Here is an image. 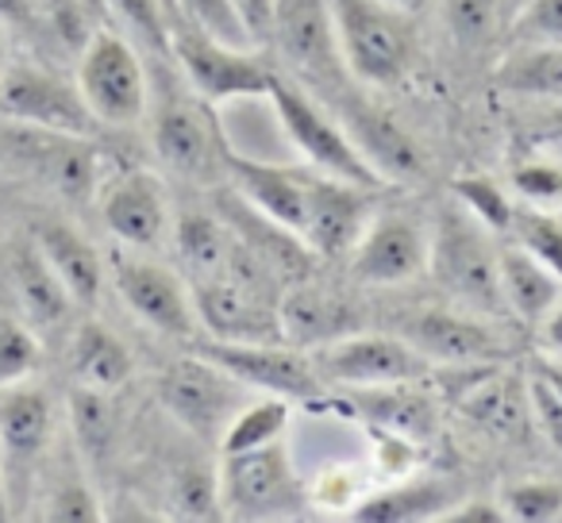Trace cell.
<instances>
[{"instance_id":"cell-5","label":"cell","mask_w":562,"mask_h":523,"mask_svg":"<svg viewBox=\"0 0 562 523\" xmlns=\"http://www.w3.org/2000/svg\"><path fill=\"white\" fill-rule=\"evenodd\" d=\"M81 55V101L93 120L104 124H135L147 109V78L135 50L116 35H93Z\"/></svg>"},{"instance_id":"cell-31","label":"cell","mask_w":562,"mask_h":523,"mask_svg":"<svg viewBox=\"0 0 562 523\" xmlns=\"http://www.w3.org/2000/svg\"><path fill=\"white\" fill-rule=\"evenodd\" d=\"M290 420V408L281 405V400H262V405H247L224 431V454L235 451H250V446H262L273 443L281 435Z\"/></svg>"},{"instance_id":"cell-10","label":"cell","mask_w":562,"mask_h":523,"mask_svg":"<svg viewBox=\"0 0 562 523\" xmlns=\"http://www.w3.org/2000/svg\"><path fill=\"white\" fill-rule=\"evenodd\" d=\"M321 377L344 385H393L424 369V354L390 336H344L316 346Z\"/></svg>"},{"instance_id":"cell-29","label":"cell","mask_w":562,"mask_h":523,"mask_svg":"<svg viewBox=\"0 0 562 523\" xmlns=\"http://www.w3.org/2000/svg\"><path fill=\"white\" fill-rule=\"evenodd\" d=\"M50 400L40 389H4L0 393V446L12 458H32L47 443Z\"/></svg>"},{"instance_id":"cell-1","label":"cell","mask_w":562,"mask_h":523,"mask_svg":"<svg viewBox=\"0 0 562 523\" xmlns=\"http://www.w3.org/2000/svg\"><path fill=\"white\" fill-rule=\"evenodd\" d=\"M339 58L355 78L370 86H393L416 58V35L405 12L382 0H331Z\"/></svg>"},{"instance_id":"cell-21","label":"cell","mask_w":562,"mask_h":523,"mask_svg":"<svg viewBox=\"0 0 562 523\" xmlns=\"http://www.w3.org/2000/svg\"><path fill=\"white\" fill-rule=\"evenodd\" d=\"M405 336L413 351H420L424 359L436 362H485L497 354V336L482 320L439 312V308L413 316Z\"/></svg>"},{"instance_id":"cell-35","label":"cell","mask_w":562,"mask_h":523,"mask_svg":"<svg viewBox=\"0 0 562 523\" xmlns=\"http://www.w3.org/2000/svg\"><path fill=\"white\" fill-rule=\"evenodd\" d=\"M439 504V492L420 485V489H405V492H390V497H378L370 504H362L355 512V520H408V515H420V508H436Z\"/></svg>"},{"instance_id":"cell-16","label":"cell","mask_w":562,"mask_h":523,"mask_svg":"<svg viewBox=\"0 0 562 523\" xmlns=\"http://www.w3.org/2000/svg\"><path fill=\"white\" fill-rule=\"evenodd\" d=\"M116 289L135 316L166 336H193V305L170 270L139 258H116Z\"/></svg>"},{"instance_id":"cell-28","label":"cell","mask_w":562,"mask_h":523,"mask_svg":"<svg viewBox=\"0 0 562 523\" xmlns=\"http://www.w3.org/2000/svg\"><path fill=\"white\" fill-rule=\"evenodd\" d=\"M70 366H74L78 385L112 393L132 377V354H127V346L120 343L112 331L97 328V323H86V328L74 336Z\"/></svg>"},{"instance_id":"cell-42","label":"cell","mask_w":562,"mask_h":523,"mask_svg":"<svg viewBox=\"0 0 562 523\" xmlns=\"http://www.w3.org/2000/svg\"><path fill=\"white\" fill-rule=\"evenodd\" d=\"M178 508L186 515H212L216 508V481L204 469H189L178 477Z\"/></svg>"},{"instance_id":"cell-20","label":"cell","mask_w":562,"mask_h":523,"mask_svg":"<svg viewBox=\"0 0 562 523\" xmlns=\"http://www.w3.org/2000/svg\"><path fill=\"white\" fill-rule=\"evenodd\" d=\"M347 127H351L347 139L367 158V166L378 173V181H424L428 166H424L420 147H416L390 116L370 112L359 104V109L347 116Z\"/></svg>"},{"instance_id":"cell-25","label":"cell","mask_w":562,"mask_h":523,"mask_svg":"<svg viewBox=\"0 0 562 523\" xmlns=\"http://www.w3.org/2000/svg\"><path fill=\"white\" fill-rule=\"evenodd\" d=\"M40 250L50 262V270L63 277L66 293L81 305H93L97 293H101V258H97V250L66 224H43Z\"/></svg>"},{"instance_id":"cell-7","label":"cell","mask_w":562,"mask_h":523,"mask_svg":"<svg viewBox=\"0 0 562 523\" xmlns=\"http://www.w3.org/2000/svg\"><path fill=\"white\" fill-rule=\"evenodd\" d=\"M270 101L281 120V132L305 150L308 162H316L324 173H331V178L351 181V185H378V173L367 166V158L355 150V143L347 139L331 120H324L321 112L313 109V101H305L297 89L278 78H273V86H270Z\"/></svg>"},{"instance_id":"cell-36","label":"cell","mask_w":562,"mask_h":523,"mask_svg":"<svg viewBox=\"0 0 562 523\" xmlns=\"http://www.w3.org/2000/svg\"><path fill=\"white\" fill-rule=\"evenodd\" d=\"M508 512L516 520H551V515L562 512V489L551 481H528V485H516L508 492Z\"/></svg>"},{"instance_id":"cell-33","label":"cell","mask_w":562,"mask_h":523,"mask_svg":"<svg viewBox=\"0 0 562 523\" xmlns=\"http://www.w3.org/2000/svg\"><path fill=\"white\" fill-rule=\"evenodd\" d=\"M513 231H516V242H520L524 250H531V254L543 262V266H551L554 274L562 277V219L547 216V212H513Z\"/></svg>"},{"instance_id":"cell-38","label":"cell","mask_w":562,"mask_h":523,"mask_svg":"<svg viewBox=\"0 0 562 523\" xmlns=\"http://www.w3.org/2000/svg\"><path fill=\"white\" fill-rule=\"evenodd\" d=\"M35 366V339L16 323L0 320V385L16 382Z\"/></svg>"},{"instance_id":"cell-46","label":"cell","mask_w":562,"mask_h":523,"mask_svg":"<svg viewBox=\"0 0 562 523\" xmlns=\"http://www.w3.org/2000/svg\"><path fill=\"white\" fill-rule=\"evenodd\" d=\"M543 339H547V346H551V351H559V354H562V300L551 308V312H547V320H543Z\"/></svg>"},{"instance_id":"cell-22","label":"cell","mask_w":562,"mask_h":523,"mask_svg":"<svg viewBox=\"0 0 562 523\" xmlns=\"http://www.w3.org/2000/svg\"><path fill=\"white\" fill-rule=\"evenodd\" d=\"M497 274L505 308L528 323H543L547 312L562 300V277L551 266H543L531 250H524L520 242L497 254Z\"/></svg>"},{"instance_id":"cell-49","label":"cell","mask_w":562,"mask_h":523,"mask_svg":"<svg viewBox=\"0 0 562 523\" xmlns=\"http://www.w3.org/2000/svg\"><path fill=\"white\" fill-rule=\"evenodd\" d=\"M539 374H543L547 377V382H551V389L554 393H559V397H562V359H543V362H539Z\"/></svg>"},{"instance_id":"cell-17","label":"cell","mask_w":562,"mask_h":523,"mask_svg":"<svg viewBox=\"0 0 562 523\" xmlns=\"http://www.w3.org/2000/svg\"><path fill=\"white\" fill-rule=\"evenodd\" d=\"M104 224L112 235L132 247H158L170 224V208H166V189L158 178L135 170L124 173L104 196Z\"/></svg>"},{"instance_id":"cell-50","label":"cell","mask_w":562,"mask_h":523,"mask_svg":"<svg viewBox=\"0 0 562 523\" xmlns=\"http://www.w3.org/2000/svg\"><path fill=\"white\" fill-rule=\"evenodd\" d=\"M27 12H32V0H0V16L27 20Z\"/></svg>"},{"instance_id":"cell-6","label":"cell","mask_w":562,"mask_h":523,"mask_svg":"<svg viewBox=\"0 0 562 523\" xmlns=\"http://www.w3.org/2000/svg\"><path fill=\"white\" fill-rule=\"evenodd\" d=\"M173 55H178L186 78L201 89L209 101H239V96H270L273 73L262 62L247 58V50L224 47L212 35L189 24L173 27Z\"/></svg>"},{"instance_id":"cell-44","label":"cell","mask_w":562,"mask_h":523,"mask_svg":"<svg viewBox=\"0 0 562 523\" xmlns=\"http://www.w3.org/2000/svg\"><path fill=\"white\" fill-rule=\"evenodd\" d=\"M270 4L273 0H235V9H239V20L247 24L250 39H266L270 35Z\"/></svg>"},{"instance_id":"cell-41","label":"cell","mask_w":562,"mask_h":523,"mask_svg":"<svg viewBox=\"0 0 562 523\" xmlns=\"http://www.w3.org/2000/svg\"><path fill=\"white\" fill-rule=\"evenodd\" d=\"M459 196L490 227H508V219H513V208H508L505 196H501L497 185H490V181H459Z\"/></svg>"},{"instance_id":"cell-19","label":"cell","mask_w":562,"mask_h":523,"mask_svg":"<svg viewBox=\"0 0 562 523\" xmlns=\"http://www.w3.org/2000/svg\"><path fill=\"white\" fill-rule=\"evenodd\" d=\"M40 135H24L16 139V150L27 166H32L40 178H47L70 201L93 193L97 181V158L93 147L86 143V135H66V132H47V127H35Z\"/></svg>"},{"instance_id":"cell-30","label":"cell","mask_w":562,"mask_h":523,"mask_svg":"<svg viewBox=\"0 0 562 523\" xmlns=\"http://www.w3.org/2000/svg\"><path fill=\"white\" fill-rule=\"evenodd\" d=\"M173 16H181L189 27L220 39L224 47H235V50L255 47L247 24L239 20L235 0H173Z\"/></svg>"},{"instance_id":"cell-39","label":"cell","mask_w":562,"mask_h":523,"mask_svg":"<svg viewBox=\"0 0 562 523\" xmlns=\"http://www.w3.org/2000/svg\"><path fill=\"white\" fill-rule=\"evenodd\" d=\"M520 43H562V0H531L516 24Z\"/></svg>"},{"instance_id":"cell-47","label":"cell","mask_w":562,"mask_h":523,"mask_svg":"<svg viewBox=\"0 0 562 523\" xmlns=\"http://www.w3.org/2000/svg\"><path fill=\"white\" fill-rule=\"evenodd\" d=\"M539 143H551V147H562V101L559 109H551V116L539 124Z\"/></svg>"},{"instance_id":"cell-51","label":"cell","mask_w":562,"mask_h":523,"mask_svg":"<svg viewBox=\"0 0 562 523\" xmlns=\"http://www.w3.org/2000/svg\"><path fill=\"white\" fill-rule=\"evenodd\" d=\"M382 4H390V9H401L405 16H413V12H420L428 0H382Z\"/></svg>"},{"instance_id":"cell-18","label":"cell","mask_w":562,"mask_h":523,"mask_svg":"<svg viewBox=\"0 0 562 523\" xmlns=\"http://www.w3.org/2000/svg\"><path fill=\"white\" fill-rule=\"evenodd\" d=\"M278 320H281V339L301 346H324L331 339L351 336L355 328V312L336 289H324V285H293L285 289L278 305Z\"/></svg>"},{"instance_id":"cell-34","label":"cell","mask_w":562,"mask_h":523,"mask_svg":"<svg viewBox=\"0 0 562 523\" xmlns=\"http://www.w3.org/2000/svg\"><path fill=\"white\" fill-rule=\"evenodd\" d=\"M70 412H74V431H78L81 446H86V451H104L112 439V428H116L109 393L86 389V385H81L70 397Z\"/></svg>"},{"instance_id":"cell-4","label":"cell","mask_w":562,"mask_h":523,"mask_svg":"<svg viewBox=\"0 0 562 523\" xmlns=\"http://www.w3.org/2000/svg\"><path fill=\"white\" fill-rule=\"evenodd\" d=\"M158 393H162V405L173 412V420L186 423L196 435H220L247 408V385L204 354L173 362L162 374Z\"/></svg>"},{"instance_id":"cell-53","label":"cell","mask_w":562,"mask_h":523,"mask_svg":"<svg viewBox=\"0 0 562 523\" xmlns=\"http://www.w3.org/2000/svg\"><path fill=\"white\" fill-rule=\"evenodd\" d=\"M0 515H4V497H0Z\"/></svg>"},{"instance_id":"cell-12","label":"cell","mask_w":562,"mask_h":523,"mask_svg":"<svg viewBox=\"0 0 562 523\" xmlns=\"http://www.w3.org/2000/svg\"><path fill=\"white\" fill-rule=\"evenodd\" d=\"M0 112L20 124L66 135H89L93 127V112L81 93L40 70H9L0 78Z\"/></svg>"},{"instance_id":"cell-52","label":"cell","mask_w":562,"mask_h":523,"mask_svg":"<svg viewBox=\"0 0 562 523\" xmlns=\"http://www.w3.org/2000/svg\"><path fill=\"white\" fill-rule=\"evenodd\" d=\"M162 9H166V12H170V16H173V0H162Z\"/></svg>"},{"instance_id":"cell-3","label":"cell","mask_w":562,"mask_h":523,"mask_svg":"<svg viewBox=\"0 0 562 523\" xmlns=\"http://www.w3.org/2000/svg\"><path fill=\"white\" fill-rule=\"evenodd\" d=\"M196 312L212 339L224 343H281V320L278 305L266 297L258 277L239 266L235 254L232 270L212 282L196 285Z\"/></svg>"},{"instance_id":"cell-27","label":"cell","mask_w":562,"mask_h":523,"mask_svg":"<svg viewBox=\"0 0 562 523\" xmlns=\"http://www.w3.org/2000/svg\"><path fill=\"white\" fill-rule=\"evenodd\" d=\"M497 86L516 96L562 101V43H520L501 62Z\"/></svg>"},{"instance_id":"cell-2","label":"cell","mask_w":562,"mask_h":523,"mask_svg":"<svg viewBox=\"0 0 562 523\" xmlns=\"http://www.w3.org/2000/svg\"><path fill=\"white\" fill-rule=\"evenodd\" d=\"M428 262L436 270L439 285L454 293L462 305L474 312L501 316L508 312L501 297V274H497V250L490 247L477 224L470 219H443L436 235V247L428 250Z\"/></svg>"},{"instance_id":"cell-26","label":"cell","mask_w":562,"mask_h":523,"mask_svg":"<svg viewBox=\"0 0 562 523\" xmlns=\"http://www.w3.org/2000/svg\"><path fill=\"white\" fill-rule=\"evenodd\" d=\"M12 282H16L20 305H24L27 320L35 328H55L70 312V293H66L63 277L50 270V262L43 258L40 247H27L12 254Z\"/></svg>"},{"instance_id":"cell-8","label":"cell","mask_w":562,"mask_h":523,"mask_svg":"<svg viewBox=\"0 0 562 523\" xmlns=\"http://www.w3.org/2000/svg\"><path fill=\"white\" fill-rule=\"evenodd\" d=\"M270 35L281 58L313 81H331L339 73V39L331 20V0H273Z\"/></svg>"},{"instance_id":"cell-24","label":"cell","mask_w":562,"mask_h":523,"mask_svg":"<svg viewBox=\"0 0 562 523\" xmlns=\"http://www.w3.org/2000/svg\"><path fill=\"white\" fill-rule=\"evenodd\" d=\"M173 247H178L181 266L193 277V285L227 274L235 254H239L232 242V231L220 219H212L209 212H186L178 219V227H173Z\"/></svg>"},{"instance_id":"cell-32","label":"cell","mask_w":562,"mask_h":523,"mask_svg":"<svg viewBox=\"0 0 562 523\" xmlns=\"http://www.w3.org/2000/svg\"><path fill=\"white\" fill-rule=\"evenodd\" d=\"M501 0H443V16L462 47H482L501 32Z\"/></svg>"},{"instance_id":"cell-37","label":"cell","mask_w":562,"mask_h":523,"mask_svg":"<svg viewBox=\"0 0 562 523\" xmlns=\"http://www.w3.org/2000/svg\"><path fill=\"white\" fill-rule=\"evenodd\" d=\"M528 405H531V416H536L539 431H543V439L554 451H562V397L551 389V382H547L539 369L528 377Z\"/></svg>"},{"instance_id":"cell-15","label":"cell","mask_w":562,"mask_h":523,"mask_svg":"<svg viewBox=\"0 0 562 523\" xmlns=\"http://www.w3.org/2000/svg\"><path fill=\"white\" fill-rule=\"evenodd\" d=\"M224 504L235 508L239 515H258L270 508L290 504L293 497V474H290V454L278 443L250 446V451H235L224 462Z\"/></svg>"},{"instance_id":"cell-13","label":"cell","mask_w":562,"mask_h":523,"mask_svg":"<svg viewBox=\"0 0 562 523\" xmlns=\"http://www.w3.org/2000/svg\"><path fill=\"white\" fill-rule=\"evenodd\" d=\"M428 239L405 216H382L378 224L362 227L355 242V277L367 285H401L413 282L428 266Z\"/></svg>"},{"instance_id":"cell-40","label":"cell","mask_w":562,"mask_h":523,"mask_svg":"<svg viewBox=\"0 0 562 523\" xmlns=\"http://www.w3.org/2000/svg\"><path fill=\"white\" fill-rule=\"evenodd\" d=\"M112 9L155 47H166V9L162 0H112Z\"/></svg>"},{"instance_id":"cell-23","label":"cell","mask_w":562,"mask_h":523,"mask_svg":"<svg viewBox=\"0 0 562 523\" xmlns=\"http://www.w3.org/2000/svg\"><path fill=\"white\" fill-rule=\"evenodd\" d=\"M462 416L485 435L505 439V443H520L528 435L531 405H528V382L516 374H493L482 385L462 397Z\"/></svg>"},{"instance_id":"cell-48","label":"cell","mask_w":562,"mask_h":523,"mask_svg":"<svg viewBox=\"0 0 562 523\" xmlns=\"http://www.w3.org/2000/svg\"><path fill=\"white\" fill-rule=\"evenodd\" d=\"M474 512H462V515H447L451 523H493V520H501V512H485L490 504H470Z\"/></svg>"},{"instance_id":"cell-14","label":"cell","mask_w":562,"mask_h":523,"mask_svg":"<svg viewBox=\"0 0 562 523\" xmlns=\"http://www.w3.org/2000/svg\"><path fill=\"white\" fill-rule=\"evenodd\" d=\"M235 185L243 189L255 208H262L273 224H281L285 231H293L301 239L313 219L316 196H321V178H305L297 170H281V166L250 162V158H235L232 162Z\"/></svg>"},{"instance_id":"cell-9","label":"cell","mask_w":562,"mask_h":523,"mask_svg":"<svg viewBox=\"0 0 562 523\" xmlns=\"http://www.w3.org/2000/svg\"><path fill=\"white\" fill-rule=\"evenodd\" d=\"M201 354L216 366H224L232 377L255 389L278 393V397H313L321 377L316 366L297 351V346L281 343H224L212 339L201 343Z\"/></svg>"},{"instance_id":"cell-11","label":"cell","mask_w":562,"mask_h":523,"mask_svg":"<svg viewBox=\"0 0 562 523\" xmlns=\"http://www.w3.org/2000/svg\"><path fill=\"white\" fill-rule=\"evenodd\" d=\"M155 150L170 173L186 181H209L220 170V135L204 104L170 96L155 116Z\"/></svg>"},{"instance_id":"cell-45","label":"cell","mask_w":562,"mask_h":523,"mask_svg":"<svg viewBox=\"0 0 562 523\" xmlns=\"http://www.w3.org/2000/svg\"><path fill=\"white\" fill-rule=\"evenodd\" d=\"M520 189L528 196H536V201H543V196H554L562 193V181L551 178V170H520Z\"/></svg>"},{"instance_id":"cell-43","label":"cell","mask_w":562,"mask_h":523,"mask_svg":"<svg viewBox=\"0 0 562 523\" xmlns=\"http://www.w3.org/2000/svg\"><path fill=\"white\" fill-rule=\"evenodd\" d=\"M50 520H78V523H89L97 520V504L93 497H89L86 489H63L55 497V504H50Z\"/></svg>"}]
</instances>
